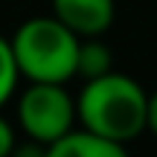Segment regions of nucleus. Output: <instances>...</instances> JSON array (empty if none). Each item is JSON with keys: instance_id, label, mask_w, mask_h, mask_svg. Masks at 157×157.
I'll return each instance as SVG.
<instances>
[{"instance_id": "1", "label": "nucleus", "mask_w": 157, "mask_h": 157, "mask_svg": "<svg viewBox=\"0 0 157 157\" xmlns=\"http://www.w3.org/2000/svg\"><path fill=\"white\" fill-rule=\"evenodd\" d=\"M78 125L117 143H131L148 131V93L125 73L87 78L76 99Z\"/></svg>"}, {"instance_id": "2", "label": "nucleus", "mask_w": 157, "mask_h": 157, "mask_svg": "<svg viewBox=\"0 0 157 157\" xmlns=\"http://www.w3.org/2000/svg\"><path fill=\"white\" fill-rule=\"evenodd\" d=\"M15 61L23 78L29 82H70L78 61V35L64 26L56 15L29 17L12 35Z\"/></svg>"}, {"instance_id": "3", "label": "nucleus", "mask_w": 157, "mask_h": 157, "mask_svg": "<svg viewBox=\"0 0 157 157\" xmlns=\"http://www.w3.org/2000/svg\"><path fill=\"white\" fill-rule=\"evenodd\" d=\"M76 99L58 82H29L17 102V122L29 140L50 146L76 128Z\"/></svg>"}, {"instance_id": "4", "label": "nucleus", "mask_w": 157, "mask_h": 157, "mask_svg": "<svg viewBox=\"0 0 157 157\" xmlns=\"http://www.w3.org/2000/svg\"><path fill=\"white\" fill-rule=\"evenodd\" d=\"M113 0H52V15L78 38L108 32V26L113 23Z\"/></svg>"}, {"instance_id": "5", "label": "nucleus", "mask_w": 157, "mask_h": 157, "mask_svg": "<svg viewBox=\"0 0 157 157\" xmlns=\"http://www.w3.org/2000/svg\"><path fill=\"white\" fill-rule=\"evenodd\" d=\"M47 157H128L125 143L108 140L87 128H73L61 140L47 146Z\"/></svg>"}, {"instance_id": "6", "label": "nucleus", "mask_w": 157, "mask_h": 157, "mask_svg": "<svg viewBox=\"0 0 157 157\" xmlns=\"http://www.w3.org/2000/svg\"><path fill=\"white\" fill-rule=\"evenodd\" d=\"M111 50L108 44H102L99 35H90V38L78 41V61H76V76H82L84 82L96 76L111 73Z\"/></svg>"}, {"instance_id": "7", "label": "nucleus", "mask_w": 157, "mask_h": 157, "mask_svg": "<svg viewBox=\"0 0 157 157\" xmlns=\"http://www.w3.org/2000/svg\"><path fill=\"white\" fill-rule=\"evenodd\" d=\"M17 78H21V70H17L15 61V50H12V41L0 35V108L9 102V96L15 93Z\"/></svg>"}, {"instance_id": "8", "label": "nucleus", "mask_w": 157, "mask_h": 157, "mask_svg": "<svg viewBox=\"0 0 157 157\" xmlns=\"http://www.w3.org/2000/svg\"><path fill=\"white\" fill-rule=\"evenodd\" d=\"M15 151V134H12V125L0 117V157H12Z\"/></svg>"}, {"instance_id": "9", "label": "nucleus", "mask_w": 157, "mask_h": 157, "mask_svg": "<svg viewBox=\"0 0 157 157\" xmlns=\"http://www.w3.org/2000/svg\"><path fill=\"white\" fill-rule=\"evenodd\" d=\"M12 157H47V146H41V143H26V146H15V151Z\"/></svg>"}, {"instance_id": "10", "label": "nucleus", "mask_w": 157, "mask_h": 157, "mask_svg": "<svg viewBox=\"0 0 157 157\" xmlns=\"http://www.w3.org/2000/svg\"><path fill=\"white\" fill-rule=\"evenodd\" d=\"M148 131L157 137V90L148 96Z\"/></svg>"}]
</instances>
